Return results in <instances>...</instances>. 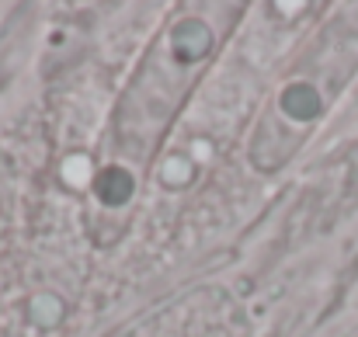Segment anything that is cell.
Here are the masks:
<instances>
[]
</instances>
